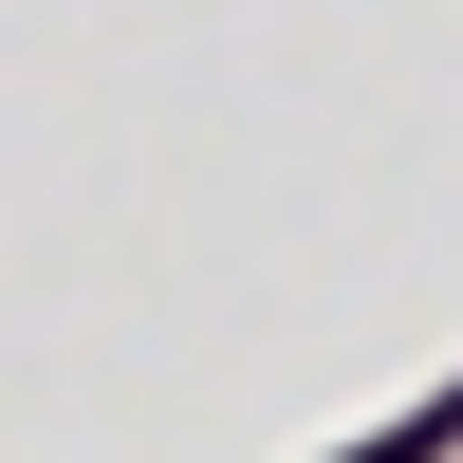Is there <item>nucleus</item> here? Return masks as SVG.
<instances>
[{"mask_svg": "<svg viewBox=\"0 0 463 463\" xmlns=\"http://www.w3.org/2000/svg\"><path fill=\"white\" fill-rule=\"evenodd\" d=\"M445 445H463V390L427 408V427H390V445H353V463H445Z\"/></svg>", "mask_w": 463, "mask_h": 463, "instance_id": "1", "label": "nucleus"}]
</instances>
